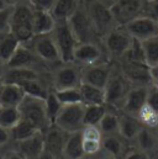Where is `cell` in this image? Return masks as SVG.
Listing matches in <instances>:
<instances>
[{
  "instance_id": "obj_18",
  "label": "cell",
  "mask_w": 158,
  "mask_h": 159,
  "mask_svg": "<svg viewBox=\"0 0 158 159\" xmlns=\"http://www.w3.org/2000/svg\"><path fill=\"white\" fill-rule=\"evenodd\" d=\"M85 157H91L103 151V133L98 126H84L80 131Z\"/></svg>"
},
{
  "instance_id": "obj_15",
  "label": "cell",
  "mask_w": 158,
  "mask_h": 159,
  "mask_svg": "<svg viewBox=\"0 0 158 159\" xmlns=\"http://www.w3.org/2000/svg\"><path fill=\"white\" fill-rule=\"evenodd\" d=\"M125 27L133 37V40L138 42H143L158 36V21L148 16H140L128 22Z\"/></svg>"
},
{
  "instance_id": "obj_39",
  "label": "cell",
  "mask_w": 158,
  "mask_h": 159,
  "mask_svg": "<svg viewBox=\"0 0 158 159\" xmlns=\"http://www.w3.org/2000/svg\"><path fill=\"white\" fill-rule=\"evenodd\" d=\"M12 6L0 10V36L10 32V19H11Z\"/></svg>"
},
{
  "instance_id": "obj_53",
  "label": "cell",
  "mask_w": 158,
  "mask_h": 159,
  "mask_svg": "<svg viewBox=\"0 0 158 159\" xmlns=\"http://www.w3.org/2000/svg\"><path fill=\"white\" fill-rule=\"evenodd\" d=\"M2 84H4V80H2V77L0 75V89H1V86H2Z\"/></svg>"
},
{
  "instance_id": "obj_14",
  "label": "cell",
  "mask_w": 158,
  "mask_h": 159,
  "mask_svg": "<svg viewBox=\"0 0 158 159\" xmlns=\"http://www.w3.org/2000/svg\"><path fill=\"white\" fill-rule=\"evenodd\" d=\"M113 62H101L81 68V83L104 89L110 78Z\"/></svg>"
},
{
  "instance_id": "obj_3",
  "label": "cell",
  "mask_w": 158,
  "mask_h": 159,
  "mask_svg": "<svg viewBox=\"0 0 158 159\" xmlns=\"http://www.w3.org/2000/svg\"><path fill=\"white\" fill-rule=\"evenodd\" d=\"M130 81L123 77L118 68V63H113V69L110 78L108 80L104 93H105V105L110 109H114L116 111H120L122 102L131 89Z\"/></svg>"
},
{
  "instance_id": "obj_44",
  "label": "cell",
  "mask_w": 158,
  "mask_h": 159,
  "mask_svg": "<svg viewBox=\"0 0 158 159\" xmlns=\"http://www.w3.org/2000/svg\"><path fill=\"white\" fill-rule=\"evenodd\" d=\"M11 138H12V137H11V131L0 126V147L7 144Z\"/></svg>"
},
{
  "instance_id": "obj_29",
  "label": "cell",
  "mask_w": 158,
  "mask_h": 159,
  "mask_svg": "<svg viewBox=\"0 0 158 159\" xmlns=\"http://www.w3.org/2000/svg\"><path fill=\"white\" fill-rule=\"evenodd\" d=\"M85 153L83 151V144H81V133L74 132L69 133L64 152H63V159H84Z\"/></svg>"
},
{
  "instance_id": "obj_2",
  "label": "cell",
  "mask_w": 158,
  "mask_h": 159,
  "mask_svg": "<svg viewBox=\"0 0 158 159\" xmlns=\"http://www.w3.org/2000/svg\"><path fill=\"white\" fill-rule=\"evenodd\" d=\"M133 37L128 34L125 26H116L101 39V44L110 62L121 61L133 44Z\"/></svg>"
},
{
  "instance_id": "obj_50",
  "label": "cell",
  "mask_w": 158,
  "mask_h": 159,
  "mask_svg": "<svg viewBox=\"0 0 158 159\" xmlns=\"http://www.w3.org/2000/svg\"><path fill=\"white\" fill-rule=\"evenodd\" d=\"M29 0H7V2L14 6V5H17V4H22V2H27Z\"/></svg>"
},
{
  "instance_id": "obj_34",
  "label": "cell",
  "mask_w": 158,
  "mask_h": 159,
  "mask_svg": "<svg viewBox=\"0 0 158 159\" xmlns=\"http://www.w3.org/2000/svg\"><path fill=\"white\" fill-rule=\"evenodd\" d=\"M136 117L140 121V123L146 128L156 129L158 127V111L151 107L147 102L146 105L142 106V109L138 111Z\"/></svg>"
},
{
  "instance_id": "obj_30",
  "label": "cell",
  "mask_w": 158,
  "mask_h": 159,
  "mask_svg": "<svg viewBox=\"0 0 158 159\" xmlns=\"http://www.w3.org/2000/svg\"><path fill=\"white\" fill-rule=\"evenodd\" d=\"M118 126H120V112L108 107L106 114L99 122L98 127L101 131L103 136H111L118 134Z\"/></svg>"
},
{
  "instance_id": "obj_1",
  "label": "cell",
  "mask_w": 158,
  "mask_h": 159,
  "mask_svg": "<svg viewBox=\"0 0 158 159\" xmlns=\"http://www.w3.org/2000/svg\"><path fill=\"white\" fill-rule=\"evenodd\" d=\"M34 14L35 10L30 2H22L12 6L10 19V34L21 43L26 44L34 39Z\"/></svg>"
},
{
  "instance_id": "obj_9",
  "label": "cell",
  "mask_w": 158,
  "mask_h": 159,
  "mask_svg": "<svg viewBox=\"0 0 158 159\" xmlns=\"http://www.w3.org/2000/svg\"><path fill=\"white\" fill-rule=\"evenodd\" d=\"M84 104L62 105L53 125L67 133L79 132L84 128Z\"/></svg>"
},
{
  "instance_id": "obj_4",
  "label": "cell",
  "mask_w": 158,
  "mask_h": 159,
  "mask_svg": "<svg viewBox=\"0 0 158 159\" xmlns=\"http://www.w3.org/2000/svg\"><path fill=\"white\" fill-rule=\"evenodd\" d=\"M19 111L21 120L30 122L41 132H43L49 126H52L47 116L44 99L25 95L24 100L19 105Z\"/></svg>"
},
{
  "instance_id": "obj_31",
  "label": "cell",
  "mask_w": 158,
  "mask_h": 159,
  "mask_svg": "<svg viewBox=\"0 0 158 159\" xmlns=\"http://www.w3.org/2000/svg\"><path fill=\"white\" fill-rule=\"evenodd\" d=\"M21 42L10 32L0 36V61L5 66L11 59V57L14 56Z\"/></svg>"
},
{
  "instance_id": "obj_55",
  "label": "cell",
  "mask_w": 158,
  "mask_h": 159,
  "mask_svg": "<svg viewBox=\"0 0 158 159\" xmlns=\"http://www.w3.org/2000/svg\"><path fill=\"white\" fill-rule=\"evenodd\" d=\"M0 159H2V156H0Z\"/></svg>"
},
{
  "instance_id": "obj_20",
  "label": "cell",
  "mask_w": 158,
  "mask_h": 159,
  "mask_svg": "<svg viewBox=\"0 0 158 159\" xmlns=\"http://www.w3.org/2000/svg\"><path fill=\"white\" fill-rule=\"evenodd\" d=\"M132 147H136L152 157L158 153V134L156 129L142 127V129L138 132L135 141L131 143Z\"/></svg>"
},
{
  "instance_id": "obj_51",
  "label": "cell",
  "mask_w": 158,
  "mask_h": 159,
  "mask_svg": "<svg viewBox=\"0 0 158 159\" xmlns=\"http://www.w3.org/2000/svg\"><path fill=\"white\" fill-rule=\"evenodd\" d=\"M9 6H11V5L7 2V0H0V10H4Z\"/></svg>"
},
{
  "instance_id": "obj_54",
  "label": "cell",
  "mask_w": 158,
  "mask_h": 159,
  "mask_svg": "<svg viewBox=\"0 0 158 159\" xmlns=\"http://www.w3.org/2000/svg\"><path fill=\"white\" fill-rule=\"evenodd\" d=\"M152 159H158V153H157V154H155V156L152 157Z\"/></svg>"
},
{
  "instance_id": "obj_17",
  "label": "cell",
  "mask_w": 158,
  "mask_h": 159,
  "mask_svg": "<svg viewBox=\"0 0 158 159\" xmlns=\"http://www.w3.org/2000/svg\"><path fill=\"white\" fill-rule=\"evenodd\" d=\"M150 86H131L128 90L122 106L120 109V112L136 116L138 111L142 109L143 105L147 102V94H148Z\"/></svg>"
},
{
  "instance_id": "obj_40",
  "label": "cell",
  "mask_w": 158,
  "mask_h": 159,
  "mask_svg": "<svg viewBox=\"0 0 158 159\" xmlns=\"http://www.w3.org/2000/svg\"><path fill=\"white\" fill-rule=\"evenodd\" d=\"M34 10L37 11H51L56 0H29Z\"/></svg>"
},
{
  "instance_id": "obj_5",
  "label": "cell",
  "mask_w": 158,
  "mask_h": 159,
  "mask_svg": "<svg viewBox=\"0 0 158 159\" xmlns=\"http://www.w3.org/2000/svg\"><path fill=\"white\" fill-rule=\"evenodd\" d=\"M81 84V67L74 62L61 63L49 73V85L53 90L79 88Z\"/></svg>"
},
{
  "instance_id": "obj_25",
  "label": "cell",
  "mask_w": 158,
  "mask_h": 159,
  "mask_svg": "<svg viewBox=\"0 0 158 159\" xmlns=\"http://www.w3.org/2000/svg\"><path fill=\"white\" fill-rule=\"evenodd\" d=\"M130 147L131 144L120 134H111L103 137V151L118 159L123 158L125 153Z\"/></svg>"
},
{
  "instance_id": "obj_27",
  "label": "cell",
  "mask_w": 158,
  "mask_h": 159,
  "mask_svg": "<svg viewBox=\"0 0 158 159\" xmlns=\"http://www.w3.org/2000/svg\"><path fill=\"white\" fill-rule=\"evenodd\" d=\"M56 26V20L49 11H37L34 14V34L35 36L52 34Z\"/></svg>"
},
{
  "instance_id": "obj_48",
  "label": "cell",
  "mask_w": 158,
  "mask_h": 159,
  "mask_svg": "<svg viewBox=\"0 0 158 159\" xmlns=\"http://www.w3.org/2000/svg\"><path fill=\"white\" fill-rule=\"evenodd\" d=\"M35 159H57L53 154H51L49 152H47V151H43L41 154H39L37 157Z\"/></svg>"
},
{
  "instance_id": "obj_12",
  "label": "cell",
  "mask_w": 158,
  "mask_h": 159,
  "mask_svg": "<svg viewBox=\"0 0 158 159\" xmlns=\"http://www.w3.org/2000/svg\"><path fill=\"white\" fill-rule=\"evenodd\" d=\"M145 7L146 0H118L110 9L118 26H126L135 19L143 16Z\"/></svg>"
},
{
  "instance_id": "obj_21",
  "label": "cell",
  "mask_w": 158,
  "mask_h": 159,
  "mask_svg": "<svg viewBox=\"0 0 158 159\" xmlns=\"http://www.w3.org/2000/svg\"><path fill=\"white\" fill-rule=\"evenodd\" d=\"M16 151L20 152L26 159H35L39 154L44 151V142H43V132H37L36 134L19 141Z\"/></svg>"
},
{
  "instance_id": "obj_42",
  "label": "cell",
  "mask_w": 158,
  "mask_h": 159,
  "mask_svg": "<svg viewBox=\"0 0 158 159\" xmlns=\"http://www.w3.org/2000/svg\"><path fill=\"white\" fill-rule=\"evenodd\" d=\"M143 16H148L158 21V0H146V7Z\"/></svg>"
},
{
  "instance_id": "obj_37",
  "label": "cell",
  "mask_w": 158,
  "mask_h": 159,
  "mask_svg": "<svg viewBox=\"0 0 158 159\" xmlns=\"http://www.w3.org/2000/svg\"><path fill=\"white\" fill-rule=\"evenodd\" d=\"M58 100L62 105H73V104H83L81 94L79 88H71L63 90H54Z\"/></svg>"
},
{
  "instance_id": "obj_28",
  "label": "cell",
  "mask_w": 158,
  "mask_h": 159,
  "mask_svg": "<svg viewBox=\"0 0 158 159\" xmlns=\"http://www.w3.org/2000/svg\"><path fill=\"white\" fill-rule=\"evenodd\" d=\"M79 89L81 94V101L84 105H105L104 89L83 83L80 84Z\"/></svg>"
},
{
  "instance_id": "obj_36",
  "label": "cell",
  "mask_w": 158,
  "mask_h": 159,
  "mask_svg": "<svg viewBox=\"0 0 158 159\" xmlns=\"http://www.w3.org/2000/svg\"><path fill=\"white\" fill-rule=\"evenodd\" d=\"M37 132H41V131H39L34 125H31L30 122H27L25 120H20L19 123L11 129V137L16 142H19V141L26 139V138L36 134Z\"/></svg>"
},
{
  "instance_id": "obj_43",
  "label": "cell",
  "mask_w": 158,
  "mask_h": 159,
  "mask_svg": "<svg viewBox=\"0 0 158 159\" xmlns=\"http://www.w3.org/2000/svg\"><path fill=\"white\" fill-rule=\"evenodd\" d=\"M147 104L158 111V88L150 85L147 94Z\"/></svg>"
},
{
  "instance_id": "obj_46",
  "label": "cell",
  "mask_w": 158,
  "mask_h": 159,
  "mask_svg": "<svg viewBox=\"0 0 158 159\" xmlns=\"http://www.w3.org/2000/svg\"><path fill=\"white\" fill-rule=\"evenodd\" d=\"M84 159H118V158L111 156V154H109V153H106V152H104V151H101L100 153H98V154H95V156L85 157Z\"/></svg>"
},
{
  "instance_id": "obj_52",
  "label": "cell",
  "mask_w": 158,
  "mask_h": 159,
  "mask_svg": "<svg viewBox=\"0 0 158 159\" xmlns=\"http://www.w3.org/2000/svg\"><path fill=\"white\" fill-rule=\"evenodd\" d=\"M5 68H6V66L0 61V75L2 77V74H4V72H5Z\"/></svg>"
},
{
  "instance_id": "obj_6",
  "label": "cell",
  "mask_w": 158,
  "mask_h": 159,
  "mask_svg": "<svg viewBox=\"0 0 158 159\" xmlns=\"http://www.w3.org/2000/svg\"><path fill=\"white\" fill-rule=\"evenodd\" d=\"M81 1L98 31L100 40L118 26L110 7H108L106 5L101 4L98 0H81Z\"/></svg>"
},
{
  "instance_id": "obj_35",
  "label": "cell",
  "mask_w": 158,
  "mask_h": 159,
  "mask_svg": "<svg viewBox=\"0 0 158 159\" xmlns=\"http://www.w3.org/2000/svg\"><path fill=\"white\" fill-rule=\"evenodd\" d=\"M146 64L152 68L158 64V36L141 42Z\"/></svg>"
},
{
  "instance_id": "obj_13",
  "label": "cell",
  "mask_w": 158,
  "mask_h": 159,
  "mask_svg": "<svg viewBox=\"0 0 158 159\" xmlns=\"http://www.w3.org/2000/svg\"><path fill=\"white\" fill-rule=\"evenodd\" d=\"M118 66L123 74V77L130 81L132 86H150L152 85L150 67L143 63L130 62L121 59L118 62Z\"/></svg>"
},
{
  "instance_id": "obj_19",
  "label": "cell",
  "mask_w": 158,
  "mask_h": 159,
  "mask_svg": "<svg viewBox=\"0 0 158 159\" xmlns=\"http://www.w3.org/2000/svg\"><path fill=\"white\" fill-rule=\"evenodd\" d=\"M39 64L44 66L27 44L21 43L11 59L7 62L6 68H31L39 70Z\"/></svg>"
},
{
  "instance_id": "obj_22",
  "label": "cell",
  "mask_w": 158,
  "mask_h": 159,
  "mask_svg": "<svg viewBox=\"0 0 158 159\" xmlns=\"http://www.w3.org/2000/svg\"><path fill=\"white\" fill-rule=\"evenodd\" d=\"M24 89L12 83H4L0 89V106L6 107H19L25 98Z\"/></svg>"
},
{
  "instance_id": "obj_32",
  "label": "cell",
  "mask_w": 158,
  "mask_h": 159,
  "mask_svg": "<svg viewBox=\"0 0 158 159\" xmlns=\"http://www.w3.org/2000/svg\"><path fill=\"white\" fill-rule=\"evenodd\" d=\"M108 111L106 105H85L84 126H98Z\"/></svg>"
},
{
  "instance_id": "obj_7",
  "label": "cell",
  "mask_w": 158,
  "mask_h": 159,
  "mask_svg": "<svg viewBox=\"0 0 158 159\" xmlns=\"http://www.w3.org/2000/svg\"><path fill=\"white\" fill-rule=\"evenodd\" d=\"M26 44L32 49V52L44 66L52 67L53 69L58 64L63 63L52 34L34 36V39Z\"/></svg>"
},
{
  "instance_id": "obj_24",
  "label": "cell",
  "mask_w": 158,
  "mask_h": 159,
  "mask_svg": "<svg viewBox=\"0 0 158 159\" xmlns=\"http://www.w3.org/2000/svg\"><path fill=\"white\" fill-rule=\"evenodd\" d=\"M81 0H56L52 10L49 11L56 22H67L78 10Z\"/></svg>"
},
{
  "instance_id": "obj_10",
  "label": "cell",
  "mask_w": 158,
  "mask_h": 159,
  "mask_svg": "<svg viewBox=\"0 0 158 159\" xmlns=\"http://www.w3.org/2000/svg\"><path fill=\"white\" fill-rule=\"evenodd\" d=\"M52 36L57 44L61 59L63 63L73 62V54L76 47L78 46V41L76 39L68 21L67 22H56Z\"/></svg>"
},
{
  "instance_id": "obj_33",
  "label": "cell",
  "mask_w": 158,
  "mask_h": 159,
  "mask_svg": "<svg viewBox=\"0 0 158 159\" xmlns=\"http://www.w3.org/2000/svg\"><path fill=\"white\" fill-rule=\"evenodd\" d=\"M21 120L19 107L0 106V126L7 129H12Z\"/></svg>"
},
{
  "instance_id": "obj_45",
  "label": "cell",
  "mask_w": 158,
  "mask_h": 159,
  "mask_svg": "<svg viewBox=\"0 0 158 159\" xmlns=\"http://www.w3.org/2000/svg\"><path fill=\"white\" fill-rule=\"evenodd\" d=\"M2 159H26V158L20 152H17L16 149H14V151L7 152L5 156H2Z\"/></svg>"
},
{
  "instance_id": "obj_38",
  "label": "cell",
  "mask_w": 158,
  "mask_h": 159,
  "mask_svg": "<svg viewBox=\"0 0 158 159\" xmlns=\"http://www.w3.org/2000/svg\"><path fill=\"white\" fill-rule=\"evenodd\" d=\"M44 101H46V111H47L48 120H49L51 125H53L54 120H56L58 112H59V110H61V107H62V104L58 100V98H57V95H56V93H54L53 89L49 90V93L46 96Z\"/></svg>"
},
{
  "instance_id": "obj_47",
  "label": "cell",
  "mask_w": 158,
  "mask_h": 159,
  "mask_svg": "<svg viewBox=\"0 0 158 159\" xmlns=\"http://www.w3.org/2000/svg\"><path fill=\"white\" fill-rule=\"evenodd\" d=\"M150 72H151V80H152V85L158 88V64L150 68Z\"/></svg>"
},
{
  "instance_id": "obj_49",
  "label": "cell",
  "mask_w": 158,
  "mask_h": 159,
  "mask_svg": "<svg viewBox=\"0 0 158 159\" xmlns=\"http://www.w3.org/2000/svg\"><path fill=\"white\" fill-rule=\"evenodd\" d=\"M98 1H100V2L104 4V5H106L108 7H111L113 5H115V4L118 2V0H98Z\"/></svg>"
},
{
  "instance_id": "obj_16",
  "label": "cell",
  "mask_w": 158,
  "mask_h": 159,
  "mask_svg": "<svg viewBox=\"0 0 158 159\" xmlns=\"http://www.w3.org/2000/svg\"><path fill=\"white\" fill-rule=\"evenodd\" d=\"M69 133L61 129L59 127L52 125L43 131L44 151L53 154L57 159H63V152L67 143Z\"/></svg>"
},
{
  "instance_id": "obj_26",
  "label": "cell",
  "mask_w": 158,
  "mask_h": 159,
  "mask_svg": "<svg viewBox=\"0 0 158 159\" xmlns=\"http://www.w3.org/2000/svg\"><path fill=\"white\" fill-rule=\"evenodd\" d=\"M37 78H42L40 70L31 68H5V72L2 74L4 83H12L17 85L22 81Z\"/></svg>"
},
{
  "instance_id": "obj_11",
  "label": "cell",
  "mask_w": 158,
  "mask_h": 159,
  "mask_svg": "<svg viewBox=\"0 0 158 159\" xmlns=\"http://www.w3.org/2000/svg\"><path fill=\"white\" fill-rule=\"evenodd\" d=\"M109 61L101 42H84L78 43L73 54V62L84 68L96 63ZM110 62V61H109Z\"/></svg>"
},
{
  "instance_id": "obj_41",
  "label": "cell",
  "mask_w": 158,
  "mask_h": 159,
  "mask_svg": "<svg viewBox=\"0 0 158 159\" xmlns=\"http://www.w3.org/2000/svg\"><path fill=\"white\" fill-rule=\"evenodd\" d=\"M122 159H152V156L146 153V152H143V151H141V149H138V148H136V147L131 146L127 149V152L125 153Z\"/></svg>"
},
{
  "instance_id": "obj_23",
  "label": "cell",
  "mask_w": 158,
  "mask_h": 159,
  "mask_svg": "<svg viewBox=\"0 0 158 159\" xmlns=\"http://www.w3.org/2000/svg\"><path fill=\"white\" fill-rule=\"evenodd\" d=\"M120 112V111H118ZM142 125L137 120L136 116H131L123 112H120V126H118V134L125 138L130 144L135 141L138 132L142 129Z\"/></svg>"
},
{
  "instance_id": "obj_8",
  "label": "cell",
  "mask_w": 158,
  "mask_h": 159,
  "mask_svg": "<svg viewBox=\"0 0 158 159\" xmlns=\"http://www.w3.org/2000/svg\"><path fill=\"white\" fill-rule=\"evenodd\" d=\"M76 39L79 43H84V42H101L98 31L88 14V11L85 10L83 1L80 2L78 10L73 14V16L69 19L68 21Z\"/></svg>"
}]
</instances>
